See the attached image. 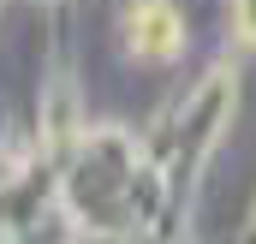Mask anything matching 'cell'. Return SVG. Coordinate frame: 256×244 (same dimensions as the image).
<instances>
[{
  "label": "cell",
  "mask_w": 256,
  "mask_h": 244,
  "mask_svg": "<svg viewBox=\"0 0 256 244\" xmlns=\"http://www.w3.org/2000/svg\"><path fill=\"white\" fill-rule=\"evenodd\" d=\"M131 48L137 54H173L179 48V12L167 0H137L131 6Z\"/></svg>",
  "instance_id": "1"
}]
</instances>
